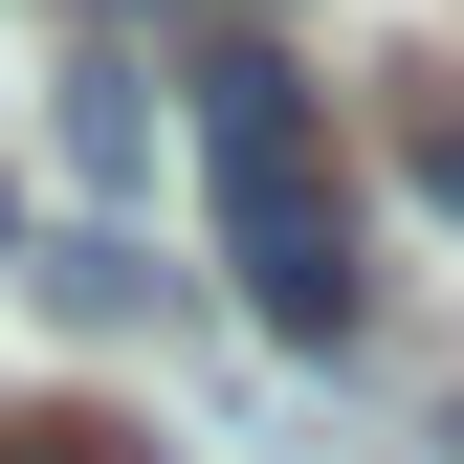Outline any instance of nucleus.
<instances>
[{
	"label": "nucleus",
	"instance_id": "nucleus-1",
	"mask_svg": "<svg viewBox=\"0 0 464 464\" xmlns=\"http://www.w3.org/2000/svg\"><path fill=\"white\" fill-rule=\"evenodd\" d=\"M199 199H221V266H244V310L287 332V354H332L354 332V199H332V133H310V89L266 67H199Z\"/></svg>",
	"mask_w": 464,
	"mask_h": 464
},
{
	"label": "nucleus",
	"instance_id": "nucleus-2",
	"mask_svg": "<svg viewBox=\"0 0 464 464\" xmlns=\"http://www.w3.org/2000/svg\"><path fill=\"white\" fill-rule=\"evenodd\" d=\"M398 178H420V199L464 221V111H420V133H398Z\"/></svg>",
	"mask_w": 464,
	"mask_h": 464
},
{
	"label": "nucleus",
	"instance_id": "nucleus-3",
	"mask_svg": "<svg viewBox=\"0 0 464 464\" xmlns=\"http://www.w3.org/2000/svg\"><path fill=\"white\" fill-rule=\"evenodd\" d=\"M0 464H133L111 420H0Z\"/></svg>",
	"mask_w": 464,
	"mask_h": 464
},
{
	"label": "nucleus",
	"instance_id": "nucleus-4",
	"mask_svg": "<svg viewBox=\"0 0 464 464\" xmlns=\"http://www.w3.org/2000/svg\"><path fill=\"white\" fill-rule=\"evenodd\" d=\"M0 244H23V199H0Z\"/></svg>",
	"mask_w": 464,
	"mask_h": 464
}]
</instances>
